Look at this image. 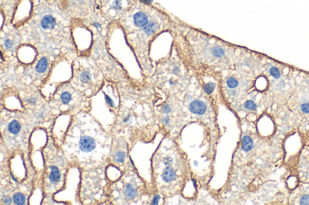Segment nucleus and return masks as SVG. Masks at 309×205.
<instances>
[{"mask_svg": "<svg viewBox=\"0 0 309 205\" xmlns=\"http://www.w3.org/2000/svg\"><path fill=\"white\" fill-rule=\"evenodd\" d=\"M227 84L228 86L230 88L234 89V88H236V87H237L238 86L239 82H238V81L235 78L230 77V78H229L227 79Z\"/></svg>", "mask_w": 309, "mask_h": 205, "instance_id": "a211bd4d", "label": "nucleus"}, {"mask_svg": "<svg viewBox=\"0 0 309 205\" xmlns=\"http://www.w3.org/2000/svg\"><path fill=\"white\" fill-rule=\"evenodd\" d=\"M13 200L16 205H24L25 202V196L22 193H17L13 195Z\"/></svg>", "mask_w": 309, "mask_h": 205, "instance_id": "f8f14e48", "label": "nucleus"}, {"mask_svg": "<svg viewBox=\"0 0 309 205\" xmlns=\"http://www.w3.org/2000/svg\"><path fill=\"white\" fill-rule=\"evenodd\" d=\"M2 201L5 205H11V202H12L11 198L9 196H4L2 199Z\"/></svg>", "mask_w": 309, "mask_h": 205, "instance_id": "b1692460", "label": "nucleus"}, {"mask_svg": "<svg viewBox=\"0 0 309 205\" xmlns=\"http://www.w3.org/2000/svg\"><path fill=\"white\" fill-rule=\"evenodd\" d=\"M214 89H215V84L213 82L207 83L204 86V90L205 92L208 95H210L211 93H213Z\"/></svg>", "mask_w": 309, "mask_h": 205, "instance_id": "6ab92c4d", "label": "nucleus"}, {"mask_svg": "<svg viewBox=\"0 0 309 205\" xmlns=\"http://www.w3.org/2000/svg\"><path fill=\"white\" fill-rule=\"evenodd\" d=\"M40 23L42 28L45 30H52L55 27L56 22L51 15L47 14L42 17Z\"/></svg>", "mask_w": 309, "mask_h": 205, "instance_id": "20e7f679", "label": "nucleus"}, {"mask_svg": "<svg viewBox=\"0 0 309 205\" xmlns=\"http://www.w3.org/2000/svg\"><path fill=\"white\" fill-rule=\"evenodd\" d=\"M158 30V24L155 22H149L144 27V31L148 35L154 34Z\"/></svg>", "mask_w": 309, "mask_h": 205, "instance_id": "9d476101", "label": "nucleus"}, {"mask_svg": "<svg viewBox=\"0 0 309 205\" xmlns=\"http://www.w3.org/2000/svg\"><path fill=\"white\" fill-rule=\"evenodd\" d=\"M51 173L49 175V180L53 184L57 183L60 179V173L58 168L56 166H52L50 167Z\"/></svg>", "mask_w": 309, "mask_h": 205, "instance_id": "39448f33", "label": "nucleus"}, {"mask_svg": "<svg viewBox=\"0 0 309 205\" xmlns=\"http://www.w3.org/2000/svg\"><path fill=\"white\" fill-rule=\"evenodd\" d=\"M269 73L270 75L275 79H278L281 76V73L278 69H277L275 66H272L269 69Z\"/></svg>", "mask_w": 309, "mask_h": 205, "instance_id": "ddd939ff", "label": "nucleus"}, {"mask_svg": "<svg viewBox=\"0 0 309 205\" xmlns=\"http://www.w3.org/2000/svg\"><path fill=\"white\" fill-rule=\"evenodd\" d=\"M163 110L164 111V113L167 114L169 113L170 112V110H171V108L170 107L169 105H164L163 107Z\"/></svg>", "mask_w": 309, "mask_h": 205, "instance_id": "c85d7f7f", "label": "nucleus"}, {"mask_svg": "<svg viewBox=\"0 0 309 205\" xmlns=\"http://www.w3.org/2000/svg\"><path fill=\"white\" fill-rule=\"evenodd\" d=\"M161 177L164 182H170L175 179L176 173L173 169L170 167H167L164 171Z\"/></svg>", "mask_w": 309, "mask_h": 205, "instance_id": "423d86ee", "label": "nucleus"}, {"mask_svg": "<svg viewBox=\"0 0 309 205\" xmlns=\"http://www.w3.org/2000/svg\"><path fill=\"white\" fill-rule=\"evenodd\" d=\"M190 110L194 114L202 115L205 113L207 106L204 102L200 100H196L190 104Z\"/></svg>", "mask_w": 309, "mask_h": 205, "instance_id": "f03ea898", "label": "nucleus"}, {"mask_svg": "<svg viewBox=\"0 0 309 205\" xmlns=\"http://www.w3.org/2000/svg\"><path fill=\"white\" fill-rule=\"evenodd\" d=\"M79 148L84 152H90L95 149V141L91 137H83L79 141Z\"/></svg>", "mask_w": 309, "mask_h": 205, "instance_id": "f257e3e1", "label": "nucleus"}, {"mask_svg": "<svg viewBox=\"0 0 309 205\" xmlns=\"http://www.w3.org/2000/svg\"><path fill=\"white\" fill-rule=\"evenodd\" d=\"M301 111L305 114H309V104L304 103L301 106Z\"/></svg>", "mask_w": 309, "mask_h": 205, "instance_id": "4be33fe9", "label": "nucleus"}, {"mask_svg": "<svg viewBox=\"0 0 309 205\" xmlns=\"http://www.w3.org/2000/svg\"><path fill=\"white\" fill-rule=\"evenodd\" d=\"M10 175H11V178H12V179H13L14 181L17 182V181L16 180V179H15V178H14V177H13V176L12 175V174H11V173H10Z\"/></svg>", "mask_w": 309, "mask_h": 205, "instance_id": "72a5a7b5", "label": "nucleus"}, {"mask_svg": "<svg viewBox=\"0 0 309 205\" xmlns=\"http://www.w3.org/2000/svg\"><path fill=\"white\" fill-rule=\"evenodd\" d=\"M105 99H106V102L111 107H114L115 106V104H114V101H112V99L108 95H105Z\"/></svg>", "mask_w": 309, "mask_h": 205, "instance_id": "393cba45", "label": "nucleus"}, {"mask_svg": "<svg viewBox=\"0 0 309 205\" xmlns=\"http://www.w3.org/2000/svg\"><path fill=\"white\" fill-rule=\"evenodd\" d=\"M13 45V42L10 40L6 39L5 40V42H4V46H5V48L6 49H11L12 48Z\"/></svg>", "mask_w": 309, "mask_h": 205, "instance_id": "5701e85b", "label": "nucleus"}, {"mask_svg": "<svg viewBox=\"0 0 309 205\" xmlns=\"http://www.w3.org/2000/svg\"><path fill=\"white\" fill-rule=\"evenodd\" d=\"M60 99H61L62 102L64 104H68L69 103V102L71 100V95H70L69 93L65 92H63L61 95Z\"/></svg>", "mask_w": 309, "mask_h": 205, "instance_id": "f3484780", "label": "nucleus"}, {"mask_svg": "<svg viewBox=\"0 0 309 205\" xmlns=\"http://www.w3.org/2000/svg\"><path fill=\"white\" fill-rule=\"evenodd\" d=\"M134 21L135 24L138 27H144L149 23L147 14L143 11H138L134 14Z\"/></svg>", "mask_w": 309, "mask_h": 205, "instance_id": "7ed1b4c3", "label": "nucleus"}, {"mask_svg": "<svg viewBox=\"0 0 309 205\" xmlns=\"http://www.w3.org/2000/svg\"><path fill=\"white\" fill-rule=\"evenodd\" d=\"M253 141L249 136H245L242 140V149L245 152L251 151L253 148Z\"/></svg>", "mask_w": 309, "mask_h": 205, "instance_id": "6e6552de", "label": "nucleus"}, {"mask_svg": "<svg viewBox=\"0 0 309 205\" xmlns=\"http://www.w3.org/2000/svg\"><path fill=\"white\" fill-rule=\"evenodd\" d=\"M36 102V99H35L34 98H31V99H28V102L30 105H35Z\"/></svg>", "mask_w": 309, "mask_h": 205, "instance_id": "c756f323", "label": "nucleus"}, {"mask_svg": "<svg viewBox=\"0 0 309 205\" xmlns=\"http://www.w3.org/2000/svg\"><path fill=\"white\" fill-rule=\"evenodd\" d=\"M93 25H94V26H95V27H97V28H101V24H100V23H97V22L94 23H93Z\"/></svg>", "mask_w": 309, "mask_h": 205, "instance_id": "2f4dec72", "label": "nucleus"}, {"mask_svg": "<svg viewBox=\"0 0 309 205\" xmlns=\"http://www.w3.org/2000/svg\"><path fill=\"white\" fill-rule=\"evenodd\" d=\"M114 7L117 9H121V1L120 0H115L114 2Z\"/></svg>", "mask_w": 309, "mask_h": 205, "instance_id": "a878e982", "label": "nucleus"}, {"mask_svg": "<svg viewBox=\"0 0 309 205\" xmlns=\"http://www.w3.org/2000/svg\"><path fill=\"white\" fill-rule=\"evenodd\" d=\"M179 69H178V67H175V69H173V73H176V74L177 73H178V72H179Z\"/></svg>", "mask_w": 309, "mask_h": 205, "instance_id": "473e14b6", "label": "nucleus"}, {"mask_svg": "<svg viewBox=\"0 0 309 205\" xmlns=\"http://www.w3.org/2000/svg\"><path fill=\"white\" fill-rule=\"evenodd\" d=\"M91 78V74L87 71H83L80 76V81L83 83H88Z\"/></svg>", "mask_w": 309, "mask_h": 205, "instance_id": "2eb2a0df", "label": "nucleus"}, {"mask_svg": "<svg viewBox=\"0 0 309 205\" xmlns=\"http://www.w3.org/2000/svg\"><path fill=\"white\" fill-rule=\"evenodd\" d=\"M48 65V61L46 57H43L40 58V60L38 61L36 66V71L39 73H42L45 72L47 70Z\"/></svg>", "mask_w": 309, "mask_h": 205, "instance_id": "0eeeda50", "label": "nucleus"}, {"mask_svg": "<svg viewBox=\"0 0 309 205\" xmlns=\"http://www.w3.org/2000/svg\"><path fill=\"white\" fill-rule=\"evenodd\" d=\"M169 120H170V119H169V118L168 117H166L163 119V121L165 122V123H166V125H167V124H168V123H169Z\"/></svg>", "mask_w": 309, "mask_h": 205, "instance_id": "7c9ffc66", "label": "nucleus"}, {"mask_svg": "<svg viewBox=\"0 0 309 205\" xmlns=\"http://www.w3.org/2000/svg\"><path fill=\"white\" fill-rule=\"evenodd\" d=\"M300 204L302 205H309V195L306 194L304 195L301 200H300Z\"/></svg>", "mask_w": 309, "mask_h": 205, "instance_id": "412c9836", "label": "nucleus"}, {"mask_svg": "<svg viewBox=\"0 0 309 205\" xmlns=\"http://www.w3.org/2000/svg\"><path fill=\"white\" fill-rule=\"evenodd\" d=\"M212 54L215 57L219 58V57H222V56L224 55L225 51H224V50L222 48H221L220 47H218V46H216V47H214L213 48V49H212Z\"/></svg>", "mask_w": 309, "mask_h": 205, "instance_id": "4468645a", "label": "nucleus"}, {"mask_svg": "<svg viewBox=\"0 0 309 205\" xmlns=\"http://www.w3.org/2000/svg\"><path fill=\"white\" fill-rule=\"evenodd\" d=\"M115 160L117 162V163H122L124 162V159H125V154L124 153L121 152V151H119L115 155Z\"/></svg>", "mask_w": 309, "mask_h": 205, "instance_id": "aec40b11", "label": "nucleus"}, {"mask_svg": "<svg viewBox=\"0 0 309 205\" xmlns=\"http://www.w3.org/2000/svg\"><path fill=\"white\" fill-rule=\"evenodd\" d=\"M137 194L136 190L131 184H127L124 190V195L128 199H133Z\"/></svg>", "mask_w": 309, "mask_h": 205, "instance_id": "9b49d317", "label": "nucleus"}, {"mask_svg": "<svg viewBox=\"0 0 309 205\" xmlns=\"http://www.w3.org/2000/svg\"><path fill=\"white\" fill-rule=\"evenodd\" d=\"M8 130L12 134L16 135L21 130V125L17 120H13L9 123L8 126Z\"/></svg>", "mask_w": 309, "mask_h": 205, "instance_id": "1a4fd4ad", "label": "nucleus"}, {"mask_svg": "<svg viewBox=\"0 0 309 205\" xmlns=\"http://www.w3.org/2000/svg\"><path fill=\"white\" fill-rule=\"evenodd\" d=\"M244 108L248 110H255L257 108V104L252 100H248L244 104Z\"/></svg>", "mask_w": 309, "mask_h": 205, "instance_id": "dca6fc26", "label": "nucleus"}, {"mask_svg": "<svg viewBox=\"0 0 309 205\" xmlns=\"http://www.w3.org/2000/svg\"><path fill=\"white\" fill-rule=\"evenodd\" d=\"M159 200L160 196L159 195H156L152 200V205H158Z\"/></svg>", "mask_w": 309, "mask_h": 205, "instance_id": "cd10ccee", "label": "nucleus"}, {"mask_svg": "<svg viewBox=\"0 0 309 205\" xmlns=\"http://www.w3.org/2000/svg\"><path fill=\"white\" fill-rule=\"evenodd\" d=\"M172 161H173L172 158H171L170 157H167V158H165V159H164V164H165V165L169 166V165H170V164H172Z\"/></svg>", "mask_w": 309, "mask_h": 205, "instance_id": "bb28decb", "label": "nucleus"}]
</instances>
